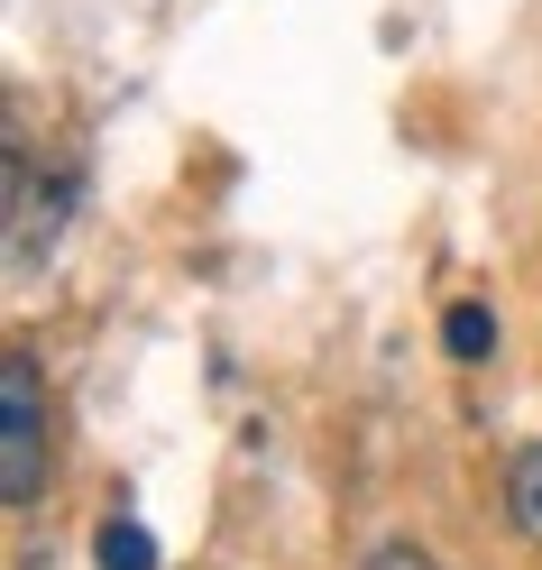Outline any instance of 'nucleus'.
Masks as SVG:
<instances>
[{"instance_id":"nucleus-1","label":"nucleus","mask_w":542,"mask_h":570,"mask_svg":"<svg viewBox=\"0 0 542 570\" xmlns=\"http://www.w3.org/2000/svg\"><path fill=\"white\" fill-rule=\"evenodd\" d=\"M47 497V377L28 350H0V507Z\"/></svg>"},{"instance_id":"nucleus-2","label":"nucleus","mask_w":542,"mask_h":570,"mask_svg":"<svg viewBox=\"0 0 542 570\" xmlns=\"http://www.w3.org/2000/svg\"><path fill=\"white\" fill-rule=\"evenodd\" d=\"M505 515H515L524 543H542V442H524L505 460Z\"/></svg>"},{"instance_id":"nucleus-3","label":"nucleus","mask_w":542,"mask_h":570,"mask_svg":"<svg viewBox=\"0 0 542 570\" xmlns=\"http://www.w3.org/2000/svg\"><path fill=\"white\" fill-rule=\"evenodd\" d=\"M442 341H451V360H487V350H496V313L487 304H451L442 313Z\"/></svg>"},{"instance_id":"nucleus-4","label":"nucleus","mask_w":542,"mask_h":570,"mask_svg":"<svg viewBox=\"0 0 542 570\" xmlns=\"http://www.w3.org/2000/svg\"><path fill=\"white\" fill-rule=\"evenodd\" d=\"M101 570H157L148 524H129V515H111V524H101Z\"/></svg>"},{"instance_id":"nucleus-5","label":"nucleus","mask_w":542,"mask_h":570,"mask_svg":"<svg viewBox=\"0 0 542 570\" xmlns=\"http://www.w3.org/2000/svg\"><path fill=\"white\" fill-rule=\"evenodd\" d=\"M368 570H442V561H432L423 543H377V552H368Z\"/></svg>"}]
</instances>
